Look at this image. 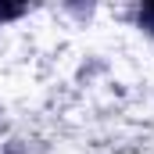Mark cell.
<instances>
[{"mask_svg": "<svg viewBox=\"0 0 154 154\" xmlns=\"http://www.w3.org/2000/svg\"><path fill=\"white\" fill-rule=\"evenodd\" d=\"M133 18H136V29H143L147 36H154V0H147V4H140Z\"/></svg>", "mask_w": 154, "mask_h": 154, "instance_id": "cell-1", "label": "cell"}, {"mask_svg": "<svg viewBox=\"0 0 154 154\" xmlns=\"http://www.w3.org/2000/svg\"><path fill=\"white\" fill-rule=\"evenodd\" d=\"M25 11H29L25 4H0V25H4V22H18Z\"/></svg>", "mask_w": 154, "mask_h": 154, "instance_id": "cell-2", "label": "cell"}]
</instances>
